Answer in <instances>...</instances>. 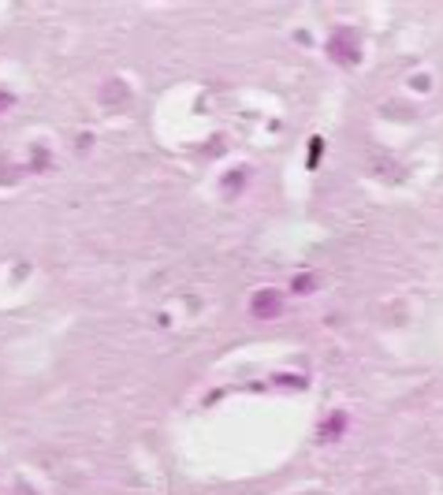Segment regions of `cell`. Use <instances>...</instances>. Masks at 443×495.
I'll use <instances>...</instances> for the list:
<instances>
[{
  "instance_id": "obj_1",
  "label": "cell",
  "mask_w": 443,
  "mask_h": 495,
  "mask_svg": "<svg viewBox=\"0 0 443 495\" xmlns=\"http://www.w3.org/2000/svg\"><path fill=\"white\" fill-rule=\"evenodd\" d=\"M328 56H332L339 68H354L358 60H362V41L350 26H339L332 38H328Z\"/></svg>"
},
{
  "instance_id": "obj_5",
  "label": "cell",
  "mask_w": 443,
  "mask_h": 495,
  "mask_svg": "<svg viewBox=\"0 0 443 495\" xmlns=\"http://www.w3.org/2000/svg\"><path fill=\"white\" fill-rule=\"evenodd\" d=\"M294 291H298V294H306V291H313V279H309V276H302V279H294V283H291Z\"/></svg>"
},
{
  "instance_id": "obj_7",
  "label": "cell",
  "mask_w": 443,
  "mask_h": 495,
  "mask_svg": "<svg viewBox=\"0 0 443 495\" xmlns=\"http://www.w3.org/2000/svg\"><path fill=\"white\" fill-rule=\"evenodd\" d=\"M15 105V93H8V90H0V112H8Z\"/></svg>"
},
{
  "instance_id": "obj_6",
  "label": "cell",
  "mask_w": 443,
  "mask_h": 495,
  "mask_svg": "<svg viewBox=\"0 0 443 495\" xmlns=\"http://www.w3.org/2000/svg\"><path fill=\"white\" fill-rule=\"evenodd\" d=\"M48 168V157H45V150H34V172H45Z\"/></svg>"
},
{
  "instance_id": "obj_2",
  "label": "cell",
  "mask_w": 443,
  "mask_h": 495,
  "mask_svg": "<svg viewBox=\"0 0 443 495\" xmlns=\"http://www.w3.org/2000/svg\"><path fill=\"white\" fill-rule=\"evenodd\" d=\"M280 313H283V298H280V291L265 287V291H257L254 298H250V317H257V321H276Z\"/></svg>"
},
{
  "instance_id": "obj_3",
  "label": "cell",
  "mask_w": 443,
  "mask_h": 495,
  "mask_svg": "<svg viewBox=\"0 0 443 495\" xmlns=\"http://www.w3.org/2000/svg\"><path fill=\"white\" fill-rule=\"evenodd\" d=\"M101 101L112 108V105H127L130 101V90H127V82L123 78H108L105 86H101Z\"/></svg>"
},
{
  "instance_id": "obj_4",
  "label": "cell",
  "mask_w": 443,
  "mask_h": 495,
  "mask_svg": "<svg viewBox=\"0 0 443 495\" xmlns=\"http://www.w3.org/2000/svg\"><path fill=\"white\" fill-rule=\"evenodd\" d=\"M347 421H350V417L343 414V410H335V414L320 424V432H317V436H320V439H339L343 432H347Z\"/></svg>"
}]
</instances>
